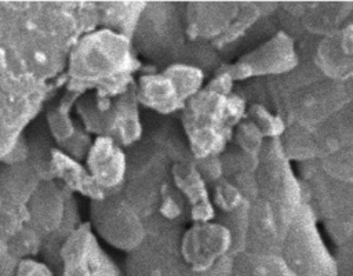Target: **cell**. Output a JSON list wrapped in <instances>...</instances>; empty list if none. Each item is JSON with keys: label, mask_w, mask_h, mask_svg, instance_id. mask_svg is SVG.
I'll return each instance as SVG.
<instances>
[{"label": "cell", "mask_w": 353, "mask_h": 276, "mask_svg": "<svg viewBox=\"0 0 353 276\" xmlns=\"http://www.w3.org/2000/svg\"><path fill=\"white\" fill-rule=\"evenodd\" d=\"M77 11V4L0 3V54L39 83L57 75L79 36Z\"/></svg>", "instance_id": "6da1fadb"}, {"label": "cell", "mask_w": 353, "mask_h": 276, "mask_svg": "<svg viewBox=\"0 0 353 276\" xmlns=\"http://www.w3.org/2000/svg\"><path fill=\"white\" fill-rule=\"evenodd\" d=\"M269 109L287 126L313 128L353 99V84L325 77L312 61H302L290 73L266 79Z\"/></svg>", "instance_id": "7a4b0ae2"}, {"label": "cell", "mask_w": 353, "mask_h": 276, "mask_svg": "<svg viewBox=\"0 0 353 276\" xmlns=\"http://www.w3.org/2000/svg\"><path fill=\"white\" fill-rule=\"evenodd\" d=\"M68 65L76 91L94 88L102 98L127 92L134 87V75L141 69L132 41L105 28L77 40Z\"/></svg>", "instance_id": "3957f363"}, {"label": "cell", "mask_w": 353, "mask_h": 276, "mask_svg": "<svg viewBox=\"0 0 353 276\" xmlns=\"http://www.w3.org/2000/svg\"><path fill=\"white\" fill-rule=\"evenodd\" d=\"M183 6L178 1H146L131 39L137 54L163 68L179 61L188 44Z\"/></svg>", "instance_id": "277c9868"}, {"label": "cell", "mask_w": 353, "mask_h": 276, "mask_svg": "<svg viewBox=\"0 0 353 276\" xmlns=\"http://www.w3.org/2000/svg\"><path fill=\"white\" fill-rule=\"evenodd\" d=\"M179 115L193 159L219 156L232 142L233 128L226 121V97L203 88L186 102Z\"/></svg>", "instance_id": "5b68a950"}, {"label": "cell", "mask_w": 353, "mask_h": 276, "mask_svg": "<svg viewBox=\"0 0 353 276\" xmlns=\"http://www.w3.org/2000/svg\"><path fill=\"white\" fill-rule=\"evenodd\" d=\"M319 224L302 203L285 233L279 257L296 276H338L335 257L325 246Z\"/></svg>", "instance_id": "8992f818"}, {"label": "cell", "mask_w": 353, "mask_h": 276, "mask_svg": "<svg viewBox=\"0 0 353 276\" xmlns=\"http://www.w3.org/2000/svg\"><path fill=\"white\" fill-rule=\"evenodd\" d=\"M76 110L83 117L87 130L113 139L123 149L131 148L143 137L135 84L127 92L114 98L88 95L80 99Z\"/></svg>", "instance_id": "52a82bcc"}, {"label": "cell", "mask_w": 353, "mask_h": 276, "mask_svg": "<svg viewBox=\"0 0 353 276\" xmlns=\"http://www.w3.org/2000/svg\"><path fill=\"white\" fill-rule=\"evenodd\" d=\"M280 141L291 163L321 160L353 146V102L313 128L287 126Z\"/></svg>", "instance_id": "ba28073f"}, {"label": "cell", "mask_w": 353, "mask_h": 276, "mask_svg": "<svg viewBox=\"0 0 353 276\" xmlns=\"http://www.w3.org/2000/svg\"><path fill=\"white\" fill-rule=\"evenodd\" d=\"M40 98V83L12 69L0 54V157L12 152Z\"/></svg>", "instance_id": "9c48e42d"}, {"label": "cell", "mask_w": 353, "mask_h": 276, "mask_svg": "<svg viewBox=\"0 0 353 276\" xmlns=\"http://www.w3.org/2000/svg\"><path fill=\"white\" fill-rule=\"evenodd\" d=\"M295 172L301 184L302 203L313 211L319 222L353 224V182L332 179L321 171L317 160L298 163Z\"/></svg>", "instance_id": "30bf717a"}, {"label": "cell", "mask_w": 353, "mask_h": 276, "mask_svg": "<svg viewBox=\"0 0 353 276\" xmlns=\"http://www.w3.org/2000/svg\"><path fill=\"white\" fill-rule=\"evenodd\" d=\"M259 197L276 210L294 218L302 204L301 184L285 156L280 138L266 139L255 170Z\"/></svg>", "instance_id": "8fae6325"}, {"label": "cell", "mask_w": 353, "mask_h": 276, "mask_svg": "<svg viewBox=\"0 0 353 276\" xmlns=\"http://www.w3.org/2000/svg\"><path fill=\"white\" fill-rule=\"evenodd\" d=\"M299 55L294 39L279 29L268 40L243 54L232 63H226L234 83L254 79H273L292 72L299 65Z\"/></svg>", "instance_id": "7c38bea8"}, {"label": "cell", "mask_w": 353, "mask_h": 276, "mask_svg": "<svg viewBox=\"0 0 353 276\" xmlns=\"http://www.w3.org/2000/svg\"><path fill=\"white\" fill-rule=\"evenodd\" d=\"M185 229H146L143 241L125 259V276H183L179 240Z\"/></svg>", "instance_id": "4fadbf2b"}, {"label": "cell", "mask_w": 353, "mask_h": 276, "mask_svg": "<svg viewBox=\"0 0 353 276\" xmlns=\"http://www.w3.org/2000/svg\"><path fill=\"white\" fill-rule=\"evenodd\" d=\"M91 211L98 235L110 246L128 254L143 241L146 236L143 218L123 196L121 190L94 200Z\"/></svg>", "instance_id": "5bb4252c"}, {"label": "cell", "mask_w": 353, "mask_h": 276, "mask_svg": "<svg viewBox=\"0 0 353 276\" xmlns=\"http://www.w3.org/2000/svg\"><path fill=\"white\" fill-rule=\"evenodd\" d=\"M57 276H120L88 226L72 230L59 246L52 265Z\"/></svg>", "instance_id": "9a60e30c"}, {"label": "cell", "mask_w": 353, "mask_h": 276, "mask_svg": "<svg viewBox=\"0 0 353 276\" xmlns=\"http://www.w3.org/2000/svg\"><path fill=\"white\" fill-rule=\"evenodd\" d=\"M232 236L216 221L190 224L185 228L179 240V253L185 266L200 272L211 268L219 259L230 255Z\"/></svg>", "instance_id": "2e32d148"}, {"label": "cell", "mask_w": 353, "mask_h": 276, "mask_svg": "<svg viewBox=\"0 0 353 276\" xmlns=\"http://www.w3.org/2000/svg\"><path fill=\"white\" fill-rule=\"evenodd\" d=\"M240 1H186L183 22L190 43L218 41L239 14Z\"/></svg>", "instance_id": "e0dca14e"}, {"label": "cell", "mask_w": 353, "mask_h": 276, "mask_svg": "<svg viewBox=\"0 0 353 276\" xmlns=\"http://www.w3.org/2000/svg\"><path fill=\"white\" fill-rule=\"evenodd\" d=\"M279 10L295 18L305 34L320 40L349 22L353 1H281Z\"/></svg>", "instance_id": "ac0fdd59"}, {"label": "cell", "mask_w": 353, "mask_h": 276, "mask_svg": "<svg viewBox=\"0 0 353 276\" xmlns=\"http://www.w3.org/2000/svg\"><path fill=\"white\" fill-rule=\"evenodd\" d=\"M292 219L261 197L250 203L245 251L279 255Z\"/></svg>", "instance_id": "d6986e66"}, {"label": "cell", "mask_w": 353, "mask_h": 276, "mask_svg": "<svg viewBox=\"0 0 353 276\" xmlns=\"http://www.w3.org/2000/svg\"><path fill=\"white\" fill-rule=\"evenodd\" d=\"M312 63L325 77L353 84V22L350 19L317 41Z\"/></svg>", "instance_id": "ffe728a7"}, {"label": "cell", "mask_w": 353, "mask_h": 276, "mask_svg": "<svg viewBox=\"0 0 353 276\" xmlns=\"http://www.w3.org/2000/svg\"><path fill=\"white\" fill-rule=\"evenodd\" d=\"M87 170L103 197L121 190L127 174V153L113 139L98 137L87 153Z\"/></svg>", "instance_id": "44dd1931"}, {"label": "cell", "mask_w": 353, "mask_h": 276, "mask_svg": "<svg viewBox=\"0 0 353 276\" xmlns=\"http://www.w3.org/2000/svg\"><path fill=\"white\" fill-rule=\"evenodd\" d=\"M171 181L189 204L190 224L214 221L216 211L210 199V188L199 174L192 155L172 164Z\"/></svg>", "instance_id": "7402d4cb"}, {"label": "cell", "mask_w": 353, "mask_h": 276, "mask_svg": "<svg viewBox=\"0 0 353 276\" xmlns=\"http://www.w3.org/2000/svg\"><path fill=\"white\" fill-rule=\"evenodd\" d=\"M135 94L139 105L160 116L181 113L186 105L176 83L164 69L141 75L135 80Z\"/></svg>", "instance_id": "603a6c76"}, {"label": "cell", "mask_w": 353, "mask_h": 276, "mask_svg": "<svg viewBox=\"0 0 353 276\" xmlns=\"http://www.w3.org/2000/svg\"><path fill=\"white\" fill-rule=\"evenodd\" d=\"M66 197L61 188L50 179L39 184L29 199L30 224L37 233L46 237L58 232L63 225L68 214Z\"/></svg>", "instance_id": "cb8c5ba5"}, {"label": "cell", "mask_w": 353, "mask_h": 276, "mask_svg": "<svg viewBox=\"0 0 353 276\" xmlns=\"http://www.w3.org/2000/svg\"><path fill=\"white\" fill-rule=\"evenodd\" d=\"M0 171V196L10 206H21L29 201L39 186V172L36 167L28 164H8Z\"/></svg>", "instance_id": "d4e9b609"}, {"label": "cell", "mask_w": 353, "mask_h": 276, "mask_svg": "<svg viewBox=\"0 0 353 276\" xmlns=\"http://www.w3.org/2000/svg\"><path fill=\"white\" fill-rule=\"evenodd\" d=\"M146 1H116L97 4L98 21L105 29L128 37L134 36Z\"/></svg>", "instance_id": "484cf974"}, {"label": "cell", "mask_w": 353, "mask_h": 276, "mask_svg": "<svg viewBox=\"0 0 353 276\" xmlns=\"http://www.w3.org/2000/svg\"><path fill=\"white\" fill-rule=\"evenodd\" d=\"M233 276H296L276 254L244 251L234 257Z\"/></svg>", "instance_id": "4316f807"}, {"label": "cell", "mask_w": 353, "mask_h": 276, "mask_svg": "<svg viewBox=\"0 0 353 276\" xmlns=\"http://www.w3.org/2000/svg\"><path fill=\"white\" fill-rule=\"evenodd\" d=\"M265 17L259 1H240V8H239V14L234 18L233 23L230 25V28L228 29V32L214 44H211V47L216 51H221L223 48H226L228 46L233 44L234 41L240 40L243 36H245V33L262 18Z\"/></svg>", "instance_id": "83f0119b"}, {"label": "cell", "mask_w": 353, "mask_h": 276, "mask_svg": "<svg viewBox=\"0 0 353 276\" xmlns=\"http://www.w3.org/2000/svg\"><path fill=\"white\" fill-rule=\"evenodd\" d=\"M248 208L250 204L247 203L234 211L215 214L214 221L222 224L232 236V257H236L245 251L248 232Z\"/></svg>", "instance_id": "f1b7e54d"}, {"label": "cell", "mask_w": 353, "mask_h": 276, "mask_svg": "<svg viewBox=\"0 0 353 276\" xmlns=\"http://www.w3.org/2000/svg\"><path fill=\"white\" fill-rule=\"evenodd\" d=\"M163 69L174 79L186 102L201 91L207 81V75L200 68L189 63L174 62Z\"/></svg>", "instance_id": "f546056e"}, {"label": "cell", "mask_w": 353, "mask_h": 276, "mask_svg": "<svg viewBox=\"0 0 353 276\" xmlns=\"http://www.w3.org/2000/svg\"><path fill=\"white\" fill-rule=\"evenodd\" d=\"M245 119L261 131L265 139L281 138L287 128V123L281 116L261 103H250Z\"/></svg>", "instance_id": "4dcf8cb0"}, {"label": "cell", "mask_w": 353, "mask_h": 276, "mask_svg": "<svg viewBox=\"0 0 353 276\" xmlns=\"http://www.w3.org/2000/svg\"><path fill=\"white\" fill-rule=\"evenodd\" d=\"M210 199L216 213H230L248 203L228 178H222L210 186Z\"/></svg>", "instance_id": "1f68e13d"}, {"label": "cell", "mask_w": 353, "mask_h": 276, "mask_svg": "<svg viewBox=\"0 0 353 276\" xmlns=\"http://www.w3.org/2000/svg\"><path fill=\"white\" fill-rule=\"evenodd\" d=\"M317 161L321 171L332 179L353 182V146L343 148Z\"/></svg>", "instance_id": "d6a6232c"}, {"label": "cell", "mask_w": 353, "mask_h": 276, "mask_svg": "<svg viewBox=\"0 0 353 276\" xmlns=\"http://www.w3.org/2000/svg\"><path fill=\"white\" fill-rule=\"evenodd\" d=\"M219 159H221L223 178H229V177L236 175L243 171L255 172V170L258 167L259 156L248 155V153L240 150L233 144H229L226 146V149L219 155Z\"/></svg>", "instance_id": "836d02e7"}, {"label": "cell", "mask_w": 353, "mask_h": 276, "mask_svg": "<svg viewBox=\"0 0 353 276\" xmlns=\"http://www.w3.org/2000/svg\"><path fill=\"white\" fill-rule=\"evenodd\" d=\"M265 141L261 131L250 120L244 119L234 127L230 144L248 155L259 156Z\"/></svg>", "instance_id": "e575fe53"}, {"label": "cell", "mask_w": 353, "mask_h": 276, "mask_svg": "<svg viewBox=\"0 0 353 276\" xmlns=\"http://www.w3.org/2000/svg\"><path fill=\"white\" fill-rule=\"evenodd\" d=\"M234 80L230 76L226 63H222L212 75L207 79L204 88L208 91H212L215 94L228 97L234 91Z\"/></svg>", "instance_id": "d590c367"}, {"label": "cell", "mask_w": 353, "mask_h": 276, "mask_svg": "<svg viewBox=\"0 0 353 276\" xmlns=\"http://www.w3.org/2000/svg\"><path fill=\"white\" fill-rule=\"evenodd\" d=\"M194 164H196V168H197L199 174L201 175L203 181L208 185V188L223 178L219 156L194 159Z\"/></svg>", "instance_id": "8d00e7d4"}, {"label": "cell", "mask_w": 353, "mask_h": 276, "mask_svg": "<svg viewBox=\"0 0 353 276\" xmlns=\"http://www.w3.org/2000/svg\"><path fill=\"white\" fill-rule=\"evenodd\" d=\"M247 108V101L236 91L226 97V121L230 128L234 130V127L245 119Z\"/></svg>", "instance_id": "74e56055"}, {"label": "cell", "mask_w": 353, "mask_h": 276, "mask_svg": "<svg viewBox=\"0 0 353 276\" xmlns=\"http://www.w3.org/2000/svg\"><path fill=\"white\" fill-rule=\"evenodd\" d=\"M228 179H230L234 184V186L240 190V193L248 203H252L254 200H256L259 197L255 172L243 171V172L229 177Z\"/></svg>", "instance_id": "f35d334b"}, {"label": "cell", "mask_w": 353, "mask_h": 276, "mask_svg": "<svg viewBox=\"0 0 353 276\" xmlns=\"http://www.w3.org/2000/svg\"><path fill=\"white\" fill-rule=\"evenodd\" d=\"M334 257L338 276H353V232L342 246L335 248Z\"/></svg>", "instance_id": "ab89813d"}, {"label": "cell", "mask_w": 353, "mask_h": 276, "mask_svg": "<svg viewBox=\"0 0 353 276\" xmlns=\"http://www.w3.org/2000/svg\"><path fill=\"white\" fill-rule=\"evenodd\" d=\"M14 276H57L55 270L48 265L34 259L22 258L17 262Z\"/></svg>", "instance_id": "60d3db41"}, {"label": "cell", "mask_w": 353, "mask_h": 276, "mask_svg": "<svg viewBox=\"0 0 353 276\" xmlns=\"http://www.w3.org/2000/svg\"><path fill=\"white\" fill-rule=\"evenodd\" d=\"M321 225H323L327 236L330 237V240L335 246V248L342 246L353 232V224L324 221V222H321Z\"/></svg>", "instance_id": "b9f144b4"}, {"label": "cell", "mask_w": 353, "mask_h": 276, "mask_svg": "<svg viewBox=\"0 0 353 276\" xmlns=\"http://www.w3.org/2000/svg\"><path fill=\"white\" fill-rule=\"evenodd\" d=\"M233 261H234V257L226 255L211 268L200 272L190 270L185 266L183 276H233Z\"/></svg>", "instance_id": "7bdbcfd3"}, {"label": "cell", "mask_w": 353, "mask_h": 276, "mask_svg": "<svg viewBox=\"0 0 353 276\" xmlns=\"http://www.w3.org/2000/svg\"><path fill=\"white\" fill-rule=\"evenodd\" d=\"M350 21H352V22H353V15H352V18H350Z\"/></svg>", "instance_id": "ee69618b"}]
</instances>
